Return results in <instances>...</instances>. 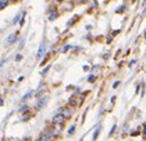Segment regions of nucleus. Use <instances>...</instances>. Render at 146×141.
<instances>
[{"label": "nucleus", "instance_id": "obj_27", "mask_svg": "<svg viewBox=\"0 0 146 141\" xmlns=\"http://www.w3.org/2000/svg\"><path fill=\"white\" fill-rule=\"evenodd\" d=\"M57 1H58V3H61V1H64V0H57Z\"/></svg>", "mask_w": 146, "mask_h": 141}, {"label": "nucleus", "instance_id": "obj_31", "mask_svg": "<svg viewBox=\"0 0 146 141\" xmlns=\"http://www.w3.org/2000/svg\"><path fill=\"white\" fill-rule=\"evenodd\" d=\"M79 141H82V140H79Z\"/></svg>", "mask_w": 146, "mask_h": 141}, {"label": "nucleus", "instance_id": "obj_29", "mask_svg": "<svg viewBox=\"0 0 146 141\" xmlns=\"http://www.w3.org/2000/svg\"><path fill=\"white\" fill-rule=\"evenodd\" d=\"M13 1H17V0H13Z\"/></svg>", "mask_w": 146, "mask_h": 141}, {"label": "nucleus", "instance_id": "obj_13", "mask_svg": "<svg viewBox=\"0 0 146 141\" xmlns=\"http://www.w3.org/2000/svg\"><path fill=\"white\" fill-rule=\"evenodd\" d=\"M43 91H45V87H43V85H40V87L38 88V91H36V92H34V94L39 95V94H40V92H43Z\"/></svg>", "mask_w": 146, "mask_h": 141}, {"label": "nucleus", "instance_id": "obj_10", "mask_svg": "<svg viewBox=\"0 0 146 141\" xmlns=\"http://www.w3.org/2000/svg\"><path fill=\"white\" fill-rule=\"evenodd\" d=\"M24 15H25V13H24V11H23V13H21V14H17V15H15V18L13 20V22H17V21H18V20H20V18H23Z\"/></svg>", "mask_w": 146, "mask_h": 141}, {"label": "nucleus", "instance_id": "obj_14", "mask_svg": "<svg viewBox=\"0 0 146 141\" xmlns=\"http://www.w3.org/2000/svg\"><path fill=\"white\" fill-rule=\"evenodd\" d=\"M88 81H89V83H95V81H96V77H95L93 74H92V76L88 77Z\"/></svg>", "mask_w": 146, "mask_h": 141}, {"label": "nucleus", "instance_id": "obj_5", "mask_svg": "<svg viewBox=\"0 0 146 141\" xmlns=\"http://www.w3.org/2000/svg\"><path fill=\"white\" fill-rule=\"evenodd\" d=\"M17 34H18V32H15V34H11V35H10V36H9V38H7V39H6V44L11 45L13 42H14V41H15V39H17Z\"/></svg>", "mask_w": 146, "mask_h": 141}, {"label": "nucleus", "instance_id": "obj_19", "mask_svg": "<svg viewBox=\"0 0 146 141\" xmlns=\"http://www.w3.org/2000/svg\"><path fill=\"white\" fill-rule=\"evenodd\" d=\"M15 60H17V62H20V60H23V54H17V57H15Z\"/></svg>", "mask_w": 146, "mask_h": 141}, {"label": "nucleus", "instance_id": "obj_18", "mask_svg": "<svg viewBox=\"0 0 146 141\" xmlns=\"http://www.w3.org/2000/svg\"><path fill=\"white\" fill-rule=\"evenodd\" d=\"M74 130H75V126H71V127L68 129V134H72V133H74Z\"/></svg>", "mask_w": 146, "mask_h": 141}, {"label": "nucleus", "instance_id": "obj_12", "mask_svg": "<svg viewBox=\"0 0 146 141\" xmlns=\"http://www.w3.org/2000/svg\"><path fill=\"white\" fill-rule=\"evenodd\" d=\"M57 18V13H50V14H49V20H50V21H53V20H56Z\"/></svg>", "mask_w": 146, "mask_h": 141}, {"label": "nucleus", "instance_id": "obj_6", "mask_svg": "<svg viewBox=\"0 0 146 141\" xmlns=\"http://www.w3.org/2000/svg\"><path fill=\"white\" fill-rule=\"evenodd\" d=\"M43 134L47 137V140H50V138H53V137H54V130H50V129H49V130H46Z\"/></svg>", "mask_w": 146, "mask_h": 141}, {"label": "nucleus", "instance_id": "obj_11", "mask_svg": "<svg viewBox=\"0 0 146 141\" xmlns=\"http://www.w3.org/2000/svg\"><path fill=\"white\" fill-rule=\"evenodd\" d=\"M99 133H100V127H98V129L95 130V134H93V138H92V141H96L98 136H99Z\"/></svg>", "mask_w": 146, "mask_h": 141}, {"label": "nucleus", "instance_id": "obj_24", "mask_svg": "<svg viewBox=\"0 0 146 141\" xmlns=\"http://www.w3.org/2000/svg\"><path fill=\"white\" fill-rule=\"evenodd\" d=\"M115 127H117V126H113V127H111V130H110V134H113V133L115 131Z\"/></svg>", "mask_w": 146, "mask_h": 141}, {"label": "nucleus", "instance_id": "obj_22", "mask_svg": "<svg viewBox=\"0 0 146 141\" xmlns=\"http://www.w3.org/2000/svg\"><path fill=\"white\" fill-rule=\"evenodd\" d=\"M18 48H20V50L24 48V39H21V42H20V46H18Z\"/></svg>", "mask_w": 146, "mask_h": 141}, {"label": "nucleus", "instance_id": "obj_25", "mask_svg": "<svg viewBox=\"0 0 146 141\" xmlns=\"http://www.w3.org/2000/svg\"><path fill=\"white\" fill-rule=\"evenodd\" d=\"M118 84H120V83H118V81H115V83L113 84V87H114V88H117V87H118Z\"/></svg>", "mask_w": 146, "mask_h": 141}, {"label": "nucleus", "instance_id": "obj_1", "mask_svg": "<svg viewBox=\"0 0 146 141\" xmlns=\"http://www.w3.org/2000/svg\"><path fill=\"white\" fill-rule=\"evenodd\" d=\"M64 116L61 115V113H57L54 115L53 117H52V124L53 126H60V124H64Z\"/></svg>", "mask_w": 146, "mask_h": 141}, {"label": "nucleus", "instance_id": "obj_20", "mask_svg": "<svg viewBox=\"0 0 146 141\" xmlns=\"http://www.w3.org/2000/svg\"><path fill=\"white\" fill-rule=\"evenodd\" d=\"M124 10H125V6H121V7H120V9L117 10V13H123Z\"/></svg>", "mask_w": 146, "mask_h": 141}, {"label": "nucleus", "instance_id": "obj_2", "mask_svg": "<svg viewBox=\"0 0 146 141\" xmlns=\"http://www.w3.org/2000/svg\"><path fill=\"white\" fill-rule=\"evenodd\" d=\"M46 102H47V97L45 98H40L39 101H38V103H36V110H40L42 108H45Z\"/></svg>", "mask_w": 146, "mask_h": 141}, {"label": "nucleus", "instance_id": "obj_30", "mask_svg": "<svg viewBox=\"0 0 146 141\" xmlns=\"http://www.w3.org/2000/svg\"><path fill=\"white\" fill-rule=\"evenodd\" d=\"M132 1H135V0H132Z\"/></svg>", "mask_w": 146, "mask_h": 141}, {"label": "nucleus", "instance_id": "obj_9", "mask_svg": "<svg viewBox=\"0 0 146 141\" xmlns=\"http://www.w3.org/2000/svg\"><path fill=\"white\" fill-rule=\"evenodd\" d=\"M29 110V106L28 105H23V106H20V113H27Z\"/></svg>", "mask_w": 146, "mask_h": 141}, {"label": "nucleus", "instance_id": "obj_26", "mask_svg": "<svg viewBox=\"0 0 146 141\" xmlns=\"http://www.w3.org/2000/svg\"><path fill=\"white\" fill-rule=\"evenodd\" d=\"M47 71H49V67H46L45 70H43V71H42V74H46V73H47Z\"/></svg>", "mask_w": 146, "mask_h": 141}, {"label": "nucleus", "instance_id": "obj_3", "mask_svg": "<svg viewBox=\"0 0 146 141\" xmlns=\"http://www.w3.org/2000/svg\"><path fill=\"white\" fill-rule=\"evenodd\" d=\"M58 113H61V115L64 116V119H67V117L71 116V112H70V109L68 108H61L60 110H58Z\"/></svg>", "mask_w": 146, "mask_h": 141}, {"label": "nucleus", "instance_id": "obj_21", "mask_svg": "<svg viewBox=\"0 0 146 141\" xmlns=\"http://www.w3.org/2000/svg\"><path fill=\"white\" fill-rule=\"evenodd\" d=\"M145 133H146V130H145V123H142V136H145Z\"/></svg>", "mask_w": 146, "mask_h": 141}, {"label": "nucleus", "instance_id": "obj_7", "mask_svg": "<svg viewBox=\"0 0 146 141\" xmlns=\"http://www.w3.org/2000/svg\"><path fill=\"white\" fill-rule=\"evenodd\" d=\"M9 1H10V0H0V10L6 9V7L9 6Z\"/></svg>", "mask_w": 146, "mask_h": 141}, {"label": "nucleus", "instance_id": "obj_15", "mask_svg": "<svg viewBox=\"0 0 146 141\" xmlns=\"http://www.w3.org/2000/svg\"><path fill=\"white\" fill-rule=\"evenodd\" d=\"M70 106H77V101H74V98L70 99Z\"/></svg>", "mask_w": 146, "mask_h": 141}, {"label": "nucleus", "instance_id": "obj_17", "mask_svg": "<svg viewBox=\"0 0 146 141\" xmlns=\"http://www.w3.org/2000/svg\"><path fill=\"white\" fill-rule=\"evenodd\" d=\"M75 20H78V17H74V18H71V20H70V21H68V25H70V27H71V25H72V24H74V21H75Z\"/></svg>", "mask_w": 146, "mask_h": 141}, {"label": "nucleus", "instance_id": "obj_23", "mask_svg": "<svg viewBox=\"0 0 146 141\" xmlns=\"http://www.w3.org/2000/svg\"><path fill=\"white\" fill-rule=\"evenodd\" d=\"M68 49H70V46H68V45H67V46H64V48H63L61 50H63V52H67Z\"/></svg>", "mask_w": 146, "mask_h": 141}, {"label": "nucleus", "instance_id": "obj_8", "mask_svg": "<svg viewBox=\"0 0 146 141\" xmlns=\"http://www.w3.org/2000/svg\"><path fill=\"white\" fill-rule=\"evenodd\" d=\"M32 95H34V91H29V92H28L27 95H24V97H23V99H21V102H25L27 99H29V98L32 97Z\"/></svg>", "mask_w": 146, "mask_h": 141}, {"label": "nucleus", "instance_id": "obj_16", "mask_svg": "<svg viewBox=\"0 0 146 141\" xmlns=\"http://www.w3.org/2000/svg\"><path fill=\"white\" fill-rule=\"evenodd\" d=\"M38 141H49V140H47V137H46L45 134H42V136L39 137V140H38Z\"/></svg>", "mask_w": 146, "mask_h": 141}, {"label": "nucleus", "instance_id": "obj_28", "mask_svg": "<svg viewBox=\"0 0 146 141\" xmlns=\"http://www.w3.org/2000/svg\"><path fill=\"white\" fill-rule=\"evenodd\" d=\"M81 1H89V0H81Z\"/></svg>", "mask_w": 146, "mask_h": 141}, {"label": "nucleus", "instance_id": "obj_4", "mask_svg": "<svg viewBox=\"0 0 146 141\" xmlns=\"http://www.w3.org/2000/svg\"><path fill=\"white\" fill-rule=\"evenodd\" d=\"M45 54V45L42 44L40 46H39V50H38V54H36V57L38 59H42V56Z\"/></svg>", "mask_w": 146, "mask_h": 141}]
</instances>
